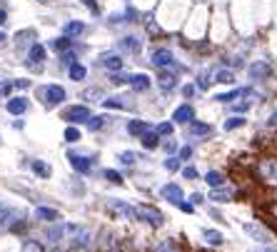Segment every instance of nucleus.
I'll return each mask as SVG.
<instances>
[{
    "instance_id": "nucleus-1",
    "label": "nucleus",
    "mask_w": 277,
    "mask_h": 252,
    "mask_svg": "<svg viewBox=\"0 0 277 252\" xmlns=\"http://www.w3.org/2000/svg\"><path fill=\"white\" fill-rule=\"evenodd\" d=\"M38 98L43 100V105H45V108H55V105H60V103L68 98V93H65V88H63V85L50 83V85L38 88Z\"/></svg>"
},
{
    "instance_id": "nucleus-2",
    "label": "nucleus",
    "mask_w": 277,
    "mask_h": 252,
    "mask_svg": "<svg viewBox=\"0 0 277 252\" xmlns=\"http://www.w3.org/2000/svg\"><path fill=\"white\" fill-rule=\"evenodd\" d=\"M45 60H48V48L40 45V43H33V45L28 48V60H25V65H30L33 70H40Z\"/></svg>"
},
{
    "instance_id": "nucleus-3",
    "label": "nucleus",
    "mask_w": 277,
    "mask_h": 252,
    "mask_svg": "<svg viewBox=\"0 0 277 252\" xmlns=\"http://www.w3.org/2000/svg\"><path fill=\"white\" fill-rule=\"evenodd\" d=\"M63 120H68L70 125L88 123V120H90V108H88V105H70V108L63 110Z\"/></svg>"
},
{
    "instance_id": "nucleus-4",
    "label": "nucleus",
    "mask_w": 277,
    "mask_h": 252,
    "mask_svg": "<svg viewBox=\"0 0 277 252\" xmlns=\"http://www.w3.org/2000/svg\"><path fill=\"white\" fill-rule=\"evenodd\" d=\"M135 217H138V220H142V222H147V225H152V227H160V225H162V220H165L160 210L147 207V205L135 207Z\"/></svg>"
},
{
    "instance_id": "nucleus-5",
    "label": "nucleus",
    "mask_w": 277,
    "mask_h": 252,
    "mask_svg": "<svg viewBox=\"0 0 277 252\" xmlns=\"http://www.w3.org/2000/svg\"><path fill=\"white\" fill-rule=\"evenodd\" d=\"M98 63H100V68H105L108 73H118V70H123V65H125V60H123L120 53H103V55L98 58Z\"/></svg>"
},
{
    "instance_id": "nucleus-6",
    "label": "nucleus",
    "mask_w": 277,
    "mask_h": 252,
    "mask_svg": "<svg viewBox=\"0 0 277 252\" xmlns=\"http://www.w3.org/2000/svg\"><path fill=\"white\" fill-rule=\"evenodd\" d=\"M150 63H152L157 70H162V68H170V65L175 63V55H172V50H167V48H157V50H152Z\"/></svg>"
},
{
    "instance_id": "nucleus-7",
    "label": "nucleus",
    "mask_w": 277,
    "mask_h": 252,
    "mask_svg": "<svg viewBox=\"0 0 277 252\" xmlns=\"http://www.w3.org/2000/svg\"><path fill=\"white\" fill-rule=\"evenodd\" d=\"M177 73H180V70H175L172 65H170V68H162V70L157 73V85H160L165 93H170V90L177 85Z\"/></svg>"
},
{
    "instance_id": "nucleus-8",
    "label": "nucleus",
    "mask_w": 277,
    "mask_h": 252,
    "mask_svg": "<svg viewBox=\"0 0 277 252\" xmlns=\"http://www.w3.org/2000/svg\"><path fill=\"white\" fill-rule=\"evenodd\" d=\"M160 195H162L167 202H172V205H180V202L185 200V192L180 190L177 182H167V185H162V187H160Z\"/></svg>"
},
{
    "instance_id": "nucleus-9",
    "label": "nucleus",
    "mask_w": 277,
    "mask_h": 252,
    "mask_svg": "<svg viewBox=\"0 0 277 252\" xmlns=\"http://www.w3.org/2000/svg\"><path fill=\"white\" fill-rule=\"evenodd\" d=\"M118 48H120L123 53L138 55V53L142 50V40H140L138 35H125V38H120V40H118Z\"/></svg>"
},
{
    "instance_id": "nucleus-10",
    "label": "nucleus",
    "mask_w": 277,
    "mask_h": 252,
    "mask_svg": "<svg viewBox=\"0 0 277 252\" xmlns=\"http://www.w3.org/2000/svg\"><path fill=\"white\" fill-rule=\"evenodd\" d=\"M270 75H272L270 63H265V60H255V63L250 65V78H252V80H267Z\"/></svg>"
},
{
    "instance_id": "nucleus-11",
    "label": "nucleus",
    "mask_w": 277,
    "mask_h": 252,
    "mask_svg": "<svg viewBox=\"0 0 277 252\" xmlns=\"http://www.w3.org/2000/svg\"><path fill=\"white\" fill-rule=\"evenodd\" d=\"M128 85H133L135 93H147V90L152 88V80H150L147 73H135V75H130V83H128Z\"/></svg>"
},
{
    "instance_id": "nucleus-12",
    "label": "nucleus",
    "mask_w": 277,
    "mask_h": 252,
    "mask_svg": "<svg viewBox=\"0 0 277 252\" xmlns=\"http://www.w3.org/2000/svg\"><path fill=\"white\" fill-rule=\"evenodd\" d=\"M192 120H195V110H192V105H180V108H175V113H172V123L187 125V123H192Z\"/></svg>"
},
{
    "instance_id": "nucleus-13",
    "label": "nucleus",
    "mask_w": 277,
    "mask_h": 252,
    "mask_svg": "<svg viewBox=\"0 0 277 252\" xmlns=\"http://www.w3.org/2000/svg\"><path fill=\"white\" fill-rule=\"evenodd\" d=\"M187 135L190 137H210L212 135V125L192 120V123H187Z\"/></svg>"
},
{
    "instance_id": "nucleus-14",
    "label": "nucleus",
    "mask_w": 277,
    "mask_h": 252,
    "mask_svg": "<svg viewBox=\"0 0 277 252\" xmlns=\"http://www.w3.org/2000/svg\"><path fill=\"white\" fill-rule=\"evenodd\" d=\"M5 108H8L10 115H23V113H28V98H23V95H18V98H8Z\"/></svg>"
},
{
    "instance_id": "nucleus-15",
    "label": "nucleus",
    "mask_w": 277,
    "mask_h": 252,
    "mask_svg": "<svg viewBox=\"0 0 277 252\" xmlns=\"http://www.w3.org/2000/svg\"><path fill=\"white\" fill-rule=\"evenodd\" d=\"M83 33H85V23H83V20H68V23L63 25V35H68V38H73V40H78Z\"/></svg>"
},
{
    "instance_id": "nucleus-16",
    "label": "nucleus",
    "mask_w": 277,
    "mask_h": 252,
    "mask_svg": "<svg viewBox=\"0 0 277 252\" xmlns=\"http://www.w3.org/2000/svg\"><path fill=\"white\" fill-rule=\"evenodd\" d=\"M242 230H245L250 237H255L257 242H265V245H267V242H272V237H270L262 227H257V225H252V222H245V225H242Z\"/></svg>"
},
{
    "instance_id": "nucleus-17",
    "label": "nucleus",
    "mask_w": 277,
    "mask_h": 252,
    "mask_svg": "<svg viewBox=\"0 0 277 252\" xmlns=\"http://www.w3.org/2000/svg\"><path fill=\"white\" fill-rule=\"evenodd\" d=\"M68 160H70V165H73L78 172H83V175L93 170V162H90L88 157H83V155H75V152H70V155H68Z\"/></svg>"
},
{
    "instance_id": "nucleus-18",
    "label": "nucleus",
    "mask_w": 277,
    "mask_h": 252,
    "mask_svg": "<svg viewBox=\"0 0 277 252\" xmlns=\"http://www.w3.org/2000/svg\"><path fill=\"white\" fill-rule=\"evenodd\" d=\"M212 80H215V83H220V85H232L237 78H235V73H232V70H227V68H217V70L212 73Z\"/></svg>"
},
{
    "instance_id": "nucleus-19",
    "label": "nucleus",
    "mask_w": 277,
    "mask_h": 252,
    "mask_svg": "<svg viewBox=\"0 0 277 252\" xmlns=\"http://www.w3.org/2000/svg\"><path fill=\"white\" fill-rule=\"evenodd\" d=\"M68 78H70V80H75V83H80V80H85V78H88V68H85L83 63H78V60H75V63L68 68Z\"/></svg>"
},
{
    "instance_id": "nucleus-20",
    "label": "nucleus",
    "mask_w": 277,
    "mask_h": 252,
    "mask_svg": "<svg viewBox=\"0 0 277 252\" xmlns=\"http://www.w3.org/2000/svg\"><path fill=\"white\" fill-rule=\"evenodd\" d=\"M147 130H150V123H145V120H130L128 123V132L133 137H142Z\"/></svg>"
},
{
    "instance_id": "nucleus-21",
    "label": "nucleus",
    "mask_w": 277,
    "mask_h": 252,
    "mask_svg": "<svg viewBox=\"0 0 277 252\" xmlns=\"http://www.w3.org/2000/svg\"><path fill=\"white\" fill-rule=\"evenodd\" d=\"M108 207H110L113 212L123 215V217H135V207H130V205L120 202V200H110V202H108Z\"/></svg>"
},
{
    "instance_id": "nucleus-22",
    "label": "nucleus",
    "mask_w": 277,
    "mask_h": 252,
    "mask_svg": "<svg viewBox=\"0 0 277 252\" xmlns=\"http://www.w3.org/2000/svg\"><path fill=\"white\" fill-rule=\"evenodd\" d=\"M247 95H250V88H237V90H230V93L217 95L215 100H220V103H232V100H237V98H247Z\"/></svg>"
},
{
    "instance_id": "nucleus-23",
    "label": "nucleus",
    "mask_w": 277,
    "mask_h": 252,
    "mask_svg": "<svg viewBox=\"0 0 277 252\" xmlns=\"http://www.w3.org/2000/svg\"><path fill=\"white\" fill-rule=\"evenodd\" d=\"M70 48H73V38H68V35H60V38L50 40V50H55V53H65Z\"/></svg>"
},
{
    "instance_id": "nucleus-24",
    "label": "nucleus",
    "mask_w": 277,
    "mask_h": 252,
    "mask_svg": "<svg viewBox=\"0 0 277 252\" xmlns=\"http://www.w3.org/2000/svg\"><path fill=\"white\" fill-rule=\"evenodd\" d=\"M140 142H142L145 150H155V147L160 145V135H157V130H147V132L140 137Z\"/></svg>"
},
{
    "instance_id": "nucleus-25",
    "label": "nucleus",
    "mask_w": 277,
    "mask_h": 252,
    "mask_svg": "<svg viewBox=\"0 0 277 252\" xmlns=\"http://www.w3.org/2000/svg\"><path fill=\"white\" fill-rule=\"evenodd\" d=\"M35 217H38V220H45V222H55V220H60V212H58V210H50V207H38V210H35Z\"/></svg>"
},
{
    "instance_id": "nucleus-26",
    "label": "nucleus",
    "mask_w": 277,
    "mask_h": 252,
    "mask_svg": "<svg viewBox=\"0 0 277 252\" xmlns=\"http://www.w3.org/2000/svg\"><path fill=\"white\" fill-rule=\"evenodd\" d=\"M33 38H35V30H20V33L15 35V45H18V48H25V45H33V43H35Z\"/></svg>"
},
{
    "instance_id": "nucleus-27",
    "label": "nucleus",
    "mask_w": 277,
    "mask_h": 252,
    "mask_svg": "<svg viewBox=\"0 0 277 252\" xmlns=\"http://www.w3.org/2000/svg\"><path fill=\"white\" fill-rule=\"evenodd\" d=\"M202 237H205V242H207V245H212V247H220V245L225 242L222 232H217V230H205V232H202Z\"/></svg>"
},
{
    "instance_id": "nucleus-28",
    "label": "nucleus",
    "mask_w": 277,
    "mask_h": 252,
    "mask_svg": "<svg viewBox=\"0 0 277 252\" xmlns=\"http://www.w3.org/2000/svg\"><path fill=\"white\" fill-rule=\"evenodd\" d=\"M33 172L38 175V177H43V180H48L50 177V165L48 162H43V160H33Z\"/></svg>"
},
{
    "instance_id": "nucleus-29",
    "label": "nucleus",
    "mask_w": 277,
    "mask_h": 252,
    "mask_svg": "<svg viewBox=\"0 0 277 252\" xmlns=\"http://www.w3.org/2000/svg\"><path fill=\"white\" fill-rule=\"evenodd\" d=\"M205 182H207L210 187H222V185H225V175L217 172V170H212V172L205 175Z\"/></svg>"
},
{
    "instance_id": "nucleus-30",
    "label": "nucleus",
    "mask_w": 277,
    "mask_h": 252,
    "mask_svg": "<svg viewBox=\"0 0 277 252\" xmlns=\"http://www.w3.org/2000/svg\"><path fill=\"white\" fill-rule=\"evenodd\" d=\"M13 220H15V210H10V207H5V205H0V227H8Z\"/></svg>"
},
{
    "instance_id": "nucleus-31",
    "label": "nucleus",
    "mask_w": 277,
    "mask_h": 252,
    "mask_svg": "<svg viewBox=\"0 0 277 252\" xmlns=\"http://www.w3.org/2000/svg\"><path fill=\"white\" fill-rule=\"evenodd\" d=\"M230 197H232L230 190H225V187H212L210 200H215V202H230Z\"/></svg>"
},
{
    "instance_id": "nucleus-32",
    "label": "nucleus",
    "mask_w": 277,
    "mask_h": 252,
    "mask_svg": "<svg viewBox=\"0 0 277 252\" xmlns=\"http://www.w3.org/2000/svg\"><path fill=\"white\" fill-rule=\"evenodd\" d=\"M75 60H78V50H75V48H70V50L60 53V65H63V68H70Z\"/></svg>"
},
{
    "instance_id": "nucleus-33",
    "label": "nucleus",
    "mask_w": 277,
    "mask_h": 252,
    "mask_svg": "<svg viewBox=\"0 0 277 252\" xmlns=\"http://www.w3.org/2000/svg\"><path fill=\"white\" fill-rule=\"evenodd\" d=\"M110 118H105V115H98V118H93L90 115V120H88V130H93V132H98L100 127H105V123H108Z\"/></svg>"
},
{
    "instance_id": "nucleus-34",
    "label": "nucleus",
    "mask_w": 277,
    "mask_h": 252,
    "mask_svg": "<svg viewBox=\"0 0 277 252\" xmlns=\"http://www.w3.org/2000/svg\"><path fill=\"white\" fill-rule=\"evenodd\" d=\"M65 232H68V227H65V225L50 227V230H48V240H50V242H60V237H63Z\"/></svg>"
},
{
    "instance_id": "nucleus-35",
    "label": "nucleus",
    "mask_w": 277,
    "mask_h": 252,
    "mask_svg": "<svg viewBox=\"0 0 277 252\" xmlns=\"http://www.w3.org/2000/svg\"><path fill=\"white\" fill-rule=\"evenodd\" d=\"M245 118L242 115H235V118H230L227 123H225V130H240V127H245Z\"/></svg>"
},
{
    "instance_id": "nucleus-36",
    "label": "nucleus",
    "mask_w": 277,
    "mask_h": 252,
    "mask_svg": "<svg viewBox=\"0 0 277 252\" xmlns=\"http://www.w3.org/2000/svg\"><path fill=\"white\" fill-rule=\"evenodd\" d=\"M110 83H113V85H125V83H130V75H125L123 70L110 73Z\"/></svg>"
},
{
    "instance_id": "nucleus-37",
    "label": "nucleus",
    "mask_w": 277,
    "mask_h": 252,
    "mask_svg": "<svg viewBox=\"0 0 277 252\" xmlns=\"http://www.w3.org/2000/svg\"><path fill=\"white\" fill-rule=\"evenodd\" d=\"M63 137H65V142H78L80 140V130L78 127H65V132H63Z\"/></svg>"
},
{
    "instance_id": "nucleus-38",
    "label": "nucleus",
    "mask_w": 277,
    "mask_h": 252,
    "mask_svg": "<svg viewBox=\"0 0 277 252\" xmlns=\"http://www.w3.org/2000/svg\"><path fill=\"white\" fill-rule=\"evenodd\" d=\"M103 105H105V108H118V110H123V108H125L123 98H105V100H103Z\"/></svg>"
},
{
    "instance_id": "nucleus-39",
    "label": "nucleus",
    "mask_w": 277,
    "mask_h": 252,
    "mask_svg": "<svg viewBox=\"0 0 277 252\" xmlns=\"http://www.w3.org/2000/svg\"><path fill=\"white\" fill-rule=\"evenodd\" d=\"M105 180H110V182H115V185H123V175H120L118 170H105Z\"/></svg>"
},
{
    "instance_id": "nucleus-40",
    "label": "nucleus",
    "mask_w": 277,
    "mask_h": 252,
    "mask_svg": "<svg viewBox=\"0 0 277 252\" xmlns=\"http://www.w3.org/2000/svg\"><path fill=\"white\" fill-rule=\"evenodd\" d=\"M165 170L177 172V170H180V157H167V160H165Z\"/></svg>"
},
{
    "instance_id": "nucleus-41",
    "label": "nucleus",
    "mask_w": 277,
    "mask_h": 252,
    "mask_svg": "<svg viewBox=\"0 0 277 252\" xmlns=\"http://www.w3.org/2000/svg\"><path fill=\"white\" fill-rule=\"evenodd\" d=\"M155 130H157V135H165V137H167V135H172V123H160Z\"/></svg>"
},
{
    "instance_id": "nucleus-42",
    "label": "nucleus",
    "mask_w": 277,
    "mask_h": 252,
    "mask_svg": "<svg viewBox=\"0 0 277 252\" xmlns=\"http://www.w3.org/2000/svg\"><path fill=\"white\" fill-rule=\"evenodd\" d=\"M177 157H180V162H182V160H192V147H190V145L180 147V150H177Z\"/></svg>"
},
{
    "instance_id": "nucleus-43",
    "label": "nucleus",
    "mask_w": 277,
    "mask_h": 252,
    "mask_svg": "<svg viewBox=\"0 0 277 252\" xmlns=\"http://www.w3.org/2000/svg\"><path fill=\"white\" fill-rule=\"evenodd\" d=\"M135 160H138L135 152H130V150H128V152H120V162H123V165H133Z\"/></svg>"
},
{
    "instance_id": "nucleus-44",
    "label": "nucleus",
    "mask_w": 277,
    "mask_h": 252,
    "mask_svg": "<svg viewBox=\"0 0 277 252\" xmlns=\"http://www.w3.org/2000/svg\"><path fill=\"white\" fill-rule=\"evenodd\" d=\"M80 3H83V5H85V8L93 13V15H98V13H100V5L95 3V0H80Z\"/></svg>"
},
{
    "instance_id": "nucleus-45",
    "label": "nucleus",
    "mask_w": 277,
    "mask_h": 252,
    "mask_svg": "<svg viewBox=\"0 0 277 252\" xmlns=\"http://www.w3.org/2000/svg\"><path fill=\"white\" fill-rule=\"evenodd\" d=\"M207 78H210V75H207V73H202V75L195 80V85H197L200 90H207V85H210V80H207Z\"/></svg>"
},
{
    "instance_id": "nucleus-46",
    "label": "nucleus",
    "mask_w": 277,
    "mask_h": 252,
    "mask_svg": "<svg viewBox=\"0 0 277 252\" xmlns=\"http://www.w3.org/2000/svg\"><path fill=\"white\" fill-rule=\"evenodd\" d=\"M195 93H197V85H195V83H187V85L182 88V95H185L187 100H190V98H192Z\"/></svg>"
},
{
    "instance_id": "nucleus-47",
    "label": "nucleus",
    "mask_w": 277,
    "mask_h": 252,
    "mask_svg": "<svg viewBox=\"0 0 277 252\" xmlns=\"http://www.w3.org/2000/svg\"><path fill=\"white\" fill-rule=\"evenodd\" d=\"M182 177H185V180H195V177H197V170H195L192 165H187V167H182Z\"/></svg>"
},
{
    "instance_id": "nucleus-48",
    "label": "nucleus",
    "mask_w": 277,
    "mask_h": 252,
    "mask_svg": "<svg viewBox=\"0 0 277 252\" xmlns=\"http://www.w3.org/2000/svg\"><path fill=\"white\" fill-rule=\"evenodd\" d=\"M83 98H85V100H88V98H103V90H100V88H90V90L83 93Z\"/></svg>"
},
{
    "instance_id": "nucleus-49",
    "label": "nucleus",
    "mask_w": 277,
    "mask_h": 252,
    "mask_svg": "<svg viewBox=\"0 0 277 252\" xmlns=\"http://www.w3.org/2000/svg\"><path fill=\"white\" fill-rule=\"evenodd\" d=\"M15 85L13 83H5V80H0V95H10V90H13Z\"/></svg>"
},
{
    "instance_id": "nucleus-50",
    "label": "nucleus",
    "mask_w": 277,
    "mask_h": 252,
    "mask_svg": "<svg viewBox=\"0 0 277 252\" xmlns=\"http://www.w3.org/2000/svg\"><path fill=\"white\" fill-rule=\"evenodd\" d=\"M160 252H177V247H175V242H172V240H167V242H162V245H160Z\"/></svg>"
},
{
    "instance_id": "nucleus-51",
    "label": "nucleus",
    "mask_w": 277,
    "mask_h": 252,
    "mask_svg": "<svg viewBox=\"0 0 277 252\" xmlns=\"http://www.w3.org/2000/svg\"><path fill=\"white\" fill-rule=\"evenodd\" d=\"M13 85H15V88H20V90H25V88H30V80H25V78H20V80H15Z\"/></svg>"
},
{
    "instance_id": "nucleus-52",
    "label": "nucleus",
    "mask_w": 277,
    "mask_h": 252,
    "mask_svg": "<svg viewBox=\"0 0 277 252\" xmlns=\"http://www.w3.org/2000/svg\"><path fill=\"white\" fill-rule=\"evenodd\" d=\"M180 210H182V212H192V210H195V205H192V202H185V200H182V202H180Z\"/></svg>"
},
{
    "instance_id": "nucleus-53",
    "label": "nucleus",
    "mask_w": 277,
    "mask_h": 252,
    "mask_svg": "<svg viewBox=\"0 0 277 252\" xmlns=\"http://www.w3.org/2000/svg\"><path fill=\"white\" fill-rule=\"evenodd\" d=\"M5 23H8V10L0 8V25H5Z\"/></svg>"
},
{
    "instance_id": "nucleus-54",
    "label": "nucleus",
    "mask_w": 277,
    "mask_h": 252,
    "mask_svg": "<svg viewBox=\"0 0 277 252\" xmlns=\"http://www.w3.org/2000/svg\"><path fill=\"white\" fill-rule=\"evenodd\" d=\"M162 147H165L167 152H177V142H165Z\"/></svg>"
},
{
    "instance_id": "nucleus-55",
    "label": "nucleus",
    "mask_w": 277,
    "mask_h": 252,
    "mask_svg": "<svg viewBox=\"0 0 277 252\" xmlns=\"http://www.w3.org/2000/svg\"><path fill=\"white\" fill-rule=\"evenodd\" d=\"M202 200H205V197H202V195H200V192H195V195H192V197H190V202H192V205H200V202H202Z\"/></svg>"
},
{
    "instance_id": "nucleus-56",
    "label": "nucleus",
    "mask_w": 277,
    "mask_h": 252,
    "mask_svg": "<svg viewBox=\"0 0 277 252\" xmlns=\"http://www.w3.org/2000/svg\"><path fill=\"white\" fill-rule=\"evenodd\" d=\"M5 43H8V35H5V33H3V30H0V48H3V45H5Z\"/></svg>"
},
{
    "instance_id": "nucleus-57",
    "label": "nucleus",
    "mask_w": 277,
    "mask_h": 252,
    "mask_svg": "<svg viewBox=\"0 0 277 252\" xmlns=\"http://www.w3.org/2000/svg\"><path fill=\"white\" fill-rule=\"evenodd\" d=\"M270 125H277V110H275V113L270 115Z\"/></svg>"
},
{
    "instance_id": "nucleus-58",
    "label": "nucleus",
    "mask_w": 277,
    "mask_h": 252,
    "mask_svg": "<svg viewBox=\"0 0 277 252\" xmlns=\"http://www.w3.org/2000/svg\"><path fill=\"white\" fill-rule=\"evenodd\" d=\"M0 8H5V0H0Z\"/></svg>"
},
{
    "instance_id": "nucleus-59",
    "label": "nucleus",
    "mask_w": 277,
    "mask_h": 252,
    "mask_svg": "<svg viewBox=\"0 0 277 252\" xmlns=\"http://www.w3.org/2000/svg\"><path fill=\"white\" fill-rule=\"evenodd\" d=\"M275 252H277V250H275Z\"/></svg>"
}]
</instances>
